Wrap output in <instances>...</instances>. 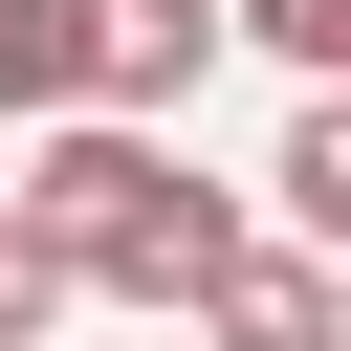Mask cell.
<instances>
[{
	"mask_svg": "<svg viewBox=\"0 0 351 351\" xmlns=\"http://www.w3.org/2000/svg\"><path fill=\"white\" fill-rule=\"evenodd\" d=\"M88 110V0H0V132Z\"/></svg>",
	"mask_w": 351,
	"mask_h": 351,
	"instance_id": "obj_5",
	"label": "cell"
},
{
	"mask_svg": "<svg viewBox=\"0 0 351 351\" xmlns=\"http://www.w3.org/2000/svg\"><path fill=\"white\" fill-rule=\"evenodd\" d=\"M263 66H307V88H351V0H219Z\"/></svg>",
	"mask_w": 351,
	"mask_h": 351,
	"instance_id": "obj_6",
	"label": "cell"
},
{
	"mask_svg": "<svg viewBox=\"0 0 351 351\" xmlns=\"http://www.w3.org/2000/svg\"><path fill=\"white\" fill-rule=\"evenodd\" d=\"M241 241H263V219H241L219 176H154V197H132V219H110L88 263H66V307H197V285H219Z\"/></svg>",
	"mask_w": 351,
	"mask_h": 351,
	"instance_id": "obj_1",
	"label": "cell"
},
{
	"mask_svg": "<svg viewBox=\"0 0 351 351\" xmlns=\"http://www.w3.org/2000/svg\"><path fill=\"white\" fill-rule=\"evenodd\" d=\"M197 351H351V263H307V241H241V263L197 285Z\"/></svg>",
	"mask_w": 351,
	"mask_h": 351,
	"instance_id": "obj_3",
	"label": "cell"
},
{
	"mask_svg": "<svg viewBox=\"0 0 351 351\" xmlns=\"http://www.w3.org/2000/svg\"><path fill=\"white\" fill-rule=\"evenodd\" d=\"M263 197H285L263 241H307V263H351V88H307V110H285V154H263Z\"/></svg>",
	"mask_w": 351,
	"mask_h": 351,
	"instance_id": "obj_4",
	"label": "cell"
},
{
	"mask_svg": "<svg viewBox=\"0 0 351 351\" xmlns=\"http://www.w3.org/2000/svg\"><path fill=\"white\" fill-rule=\"evenodd\" d=\"M197 66H219V0H88V110L110 132L197 110Z\"/></svg>",
	"mask_w": 351,
	"mask_h": 351,
	"instance_id": "obj_2",
	"label": "cell"
},
{
	"mask_svg": "<svg viewBox=\"0 0 351 351\" xmlns=\"http://www.w3.org/2000/svg\"><path fill=\"white\" fill-rule=\"evenodd\" d=\"M44 329H66V263H44L22 219H0V351H44Z\"/></svg>",
	"mask_w": 351,
	"mask_h": 351,
	"instance_id": "obj_7",
	"label": "cell"
}]
</instances>
